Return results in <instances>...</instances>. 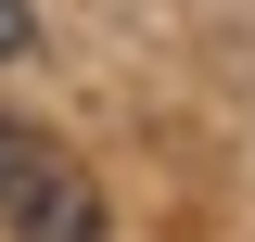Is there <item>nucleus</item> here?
<instances>
[{
    "label": "nucleus",
    "instance_id": "f257e3e1",
    "mask_svg": "<svg viewBox=\"0 0 255 242\" xmlns=\"http://www.w3.org/2000/svg\"><path fill=\"white\" fill-rule=\"evenodd\" d=\"M0 230L13 242H102V179L26 115H0Z\"/></svg>",
    "mask_w": 255,
    "mask_h": 242
},
{
    "label": "nucleus",
    "instance_id": "f03ea898",
    "mask_svg": "<svg viewBox=\"0 0 255 242\" xmlns=\"http://www.w3.org/2000/svg\"><path fill=\"white\" fill-rule=\"evenodd\" d=\"M26 38H38V13H26V0H0V51H26Z\"/></svg>",
    "mask_w": 255,
    "mask_h": 242
}]
</instances>
